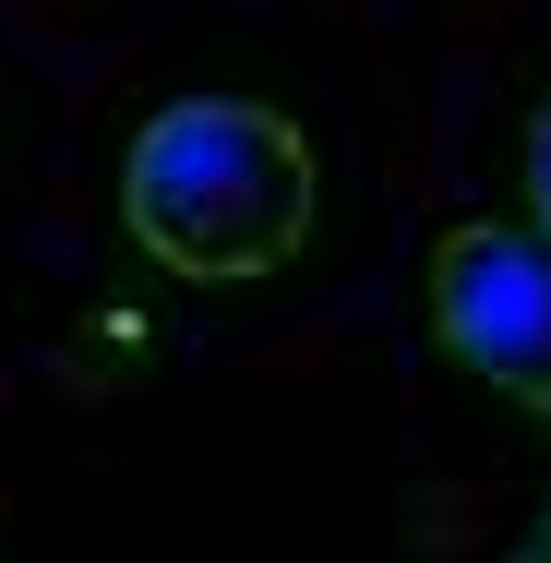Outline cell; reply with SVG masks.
<instances>
[{"label": "cell", "instance_id": "cell-1", "mask_svg": "<svg viewBox=\"0 0 551 563\" xmlns=\"http://www.w3.org/2000/svg\"><path fill=\"white\" fill-rule=\"evenodd\" d=\"M324 205L312 132L264 97H168L120 156V228L180 288H252L276 276Z\"/></svg>", "mask_w": 551, "mask_h": 563}, {"label": "cell", "instance_id": "cell-2", "mask_svg": "<svg viewBox=\"0 0 551 563\" xmlns=\"http://www.w3.org/2000/svg\"><path fill=\"white\" fill-rule=\"evenodd\" d=\"M432 336L455 372H480L492 396H516L528 420H551V228L467 217L432 240Z\"/></svg>", "mask_w": 551, "mask_h": 563}, {"label": "cell", "instance_id": "cell-3", "mask_svg": "<svg viewBox=\"0 0 551 563\" xmlns=\"http://www.w3.org/2000/svg\"><path fill=\"white\" fill-rule=\"evenodd\" d=\"M528 217L551 228V97L528 109Z\"/></svg>", "mask_w": 551, "mask_h": 563}]
</instances>
